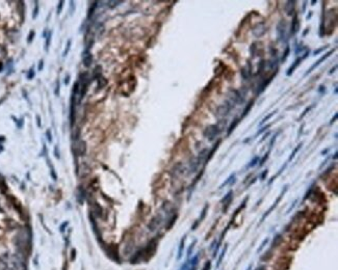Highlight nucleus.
<instances>
[{"instance_id": "nucleus-26", "label": "nucleus", "mask_w": 338, "mask_h": 270, "mask_svg": "<svg viewBox=\"0 0 338 270\" xmlns=\"http://www.w3.org/2000/svg\"><path fill=\"white\" fill-rule=\"evenodd\" d=\"M70 46H71V41H68L67 47H66V50H65V52H64V56H66V55L68 54V52H69V50H70Z\"/></svg>"}, {"instance_id": "nucleus-14", "label": "nucleus", "mask_w": 338, "mask_h": 270, "mask_svg": "<svg viewBox=\"0 0 338 270\" xmlns=\"http://www.w3.org/2000/svg\"><path fill=\"white\" fill-rule=\"evenodd\" d=\"M97 81H98V86H99V88H103L107 83V81L105 80V78L103 76H101L100 78H98Z\"/></svg>"}, {"instance_id": "nucleus-20", "label": "nucleus", "mask_w": 338, "mask_h": 270, "mask_svg": "<svg viewBox=\"0 0 338 270\" xmlns=\"http://www.w3.org/2000/svg\"><path fill=\"white\" fill-rule=\"evenodd\" d=\"M96 6H97V2H94V3H93V5H92V6H90V12H88V18H90V17H92V15L94 14V10H95Z\"/></svg>"}, {"instance_id": "nucleus-13", "label": "nucleus", "mask_w": 338, "mask_h": 270, "mask_svg": "<svg viewBox=\"0 0 338 270\" xmlns=\"http://www.w3.org/2000/svg\"><path fill=\"white\" fill-rule=\"evenodd\" d=\"M238 123H239V119H235V120H234L233 123L231 124V126H230V127H229V129H228V136L231 134L232 132H233V130L236 128V126L238 125Z\"/></svg>"}, {"instance_id": "nucleus-16", "label": "nucleus", "mask_w": 338, "mask_h": 270, "mask_svg": "<svg viewBox=\"0 0 338 270\" xmlns=\"http://www.w3.org/2000/svg\"><path fill=\"white\" fill-rule=\"evenodd\" d=\"M276 112H277V110H275V111H273V112H271V113H269V114H267V115L265 116L264 119L262 120V121H261V122H260V123H259V126H262V125H263V124H264V123H266V122H267V120H269V119H271V116H273V115H275V114H276Z\"/></svg>"}, {"instance_id": "nucleus-42", "label": "nucleus", "mask_w": 338, "mask_h": 270, "mask_svg": "<svg viewBox=\"0 0 338 270\" xmlns=\"http://www.w3.org/2000/svg\"><path fill=\"white\" fill-rule=\"evenodd\" d=\"M36 120H38V125L41 126V120H40V116H36Z\"/></svg>"}, {"instance_id": "nucleus-35", "label": "nucleus", "mask_w": 338, "mask_h": 270, "mask_svg": "<svg viewBox=\"0 0 338 270\" xmlns=\"http://www.w3.org/2000/svg\"><path fill=\"white\" fill-rule=\"evenodd\" d=\"M269 153H267V154L265 155V156L261 159V161H260V165H262V164H263V163H264V162H265V160H266L267 157H269Z\"/></svg>"}, {"instance_id": "nucleus-3", "label": "nucleus", "mask_w": 338, "mask_h": 270, "mask_svg": "<svg viewBox=\"0 0 338 270\" xmlns=\"http://www.w3.org/2000/svg\"><path fill=\"white\" fill-rule=\"evenodd\" d=\"M333 52H334V49H333V50H330V51H329L328 53H326V54H325V55H323V56H321L320 58H319V59L317 60L316 62H315V64H312L311 66H310V68H309V70H308V71L306 72V73H305V76H307L308 74H310V73H311V72L313 71V70H314L315 68H317V66H318L319 64H321V62H325V60H326L327 58H328V57H330V56H331V54H332V53H333Z\"/></svg>"}, {"instance_id": "nucleus-33", "label": "nucleus", "mask_w": 338, "mask_h": 270, "mask_svg": "<svg viewBox=\"0 0 338 270\" xmlns=\"http://www.w3.org/2000/svg\"><path fill=\"white\" fill-rule=\"evenodd\" d=\"M62 1H60V4H58V7H57V14H60L62 12Z\"/></svg>"}, {"instance_id": "nucleus-21", "label": "nucleus", "mask_w": 338, "mask_h": 270, "mask_svg": "<svg viewBox=\"0 0 338 270\" xmlns=\"http://www.w3.org/2000/svg\"><path fill=\"white\" fill-rule=\"evenodd\" d=\"M50 42H51V32L48 33V36H47V40H46V47L45 49L48 50V48H49V45H50Z\"/></svg>"}, {"instance_id": "nucleus-23", "label": "nucleus", "mask_w": 338, "mask_h": 270, "mask_svg": "<svg viewBox=\"0 0 338 270\" xmlns=\"http://www.w3.org/2000/svg\"><path fill=\"white\" fill-rule=\"evenodd\" d=\"M312 107H313V105H311V106H309V107H308V108H306V109H305V110H304V112H303V113H302V114H301V116H300V119H299V120H302V119H303V118H304V116H305V115H306V114H307V113H308V112H309V110H310V109H311V108H312Z\"/></svg>"}, {"instance_id": "nucleus-6", "label": "nucleus", "mask_w": 338, "mask_h": 270, "mask_svg": "<svg viewBox=\"0 0 338 270\" xmlns=\"http://www.w3.org/2000/svg\"><path fill=\"white\" fill-rule=\"evenodd\" d=\"M252 32L256 38H260V36H264L265 34V32H266V28H265L264 24L263 23H259L258 25H256V26L253 28Z\"/></svg>"}, {"instance_id": "nucleus-32", "label": "nucleus", "mask_w": 338, "mask_h": 270, "mask_svg": "<svg viewBox=\"0 0 338 270\" xmlns=\"http://www.w3.org/2000/svg\"><path fill=\"white\" fill-rule=\"evenodd\" d=\"M267 241H269V239H267V238H266V239H264V241L262 242L261 246L259 247V249H258V251H261V249L263 248V246H264V245H265V243H267Z\"/></svg>"}, {"instance_id": "nucleus-5", "label": "nucleus", "mask_w": 338, "mask_h": 270, "mask_svg": "<svg viewBox=\"0 0 338 270\" xmlns=\"http://www.w3.org/2000/svg\"><path fill=\"white\" fill-rule=\"evenodd\" d=\"M230 98H231L232 102L235 103V104H241V103L245 102V99H243V95L236 90H231V92H230Z\"/></svg>"}, {"instance_id": "nucleus-15", "label": "nucleus", "mask_w": 338, "mask_h": 270, "mask_svg": "<svg viewBox=\"0 0 338 270\" xmlns=\"http://www.w3.org/2000/svg\"><path fill=\"white\" fill-rule=\"evenodd\" d=\"M265 66H266V62L265 60H261L258 64V74H261L262 72L264 71Z\"/></svg>"}, {"instance_id": "nucleus-25", "label": "nucleus", "mask_w": 338, "mask_h": 270, "mask_svg": "<svg viewBox=\"0 0 338 270\" xmlns=\"http://www.w3.org/2000/svg\"><path fill=\"white\" fill-rule=\"evenodd\" d=\"M232 178H234V175H231V176H230V177H229V178L227 179V181H226V182H224V183H223V184L221 185V186H219V188H223V187H224V186H225V185H227V184H228V183H229V182H230V181L232 180Z\"/></svg>"}, {"instance_id": "nucleus-31", "label": "nucleus", "mask_w": 338, "mask_h": 270, "mask_svg": "<svg viewBox=\"0 0 338 270\" xmlns=\"http://www.w3.org/2000/svg\"><path fill=\"white\" fill-rule=\"evenodd\" d=\"M34 31H31V32H30V34H29L28 41H27V42H28V43H30L31 41H32V38H34Z\"/></svg>"}, {"instance_id": "nucleus-1", "label": "nucleus", "mask_w": 338, "mask_h": 270, "mask_svg": "<svg viewBox=\"0 0 338 270\" xmlns=\"http://www.w3.org/2000/svg\"><path fill=\"white\" fill-rule=\"evenodd\" d=\"M222 131H223V128H222L221 126H219V124L210 125V126H208L207 128L205 129L204 136H205V137H207L208 139L210 140V141H212V140L217 137V135H219V133L222 132Z\"/></svg>"}, {"instance_id": "nucleus-29", "label": "nucleus", "mask_w": 338, "mask_h": 270, "mask_svg": "<svg viewBox=\"0 0 338 270\" xmlns=\"http://www.w3.org/2000/svg\"><path fill=\"white\" fill-rule=\"evenodd\" d=\"M38 10H39V6H38V4H36V7H34V16H32L34 19H36V16H38Z\"/></svg>"}, {"instance_id": "nucleus-36", "label": "nucleus", "mask_w": 338, "mask_h": 270, "mask_svg": "<svg viewBox=\"0 0 338 270\" xmlns=\"http://www.w3.org/2000/svg\"><path fill=\"white\" fill-rule=\"evenodd\" d=\"M55 95L58 96L60 95V83L57 81V85H56V90H55Z\"/></svg>"}, {"instance_id": "nucleus-40", "label": "nucleus", "mask_w": 338, "mask_h": 270, "mask_svg": "<svg viewBox=\"0 0 338 270\" xmlns=\"http://www.w3.org/2000/svg\"><path fill=\"white\" fill-rule=\"evenodd\" d=\"M267 136H269V133H266V134H264V136H263V138H262V139H261V140H260V142H261V141H263V140H264V139H265V138H266V137H267Z\"/></svg>"}, {"instance_id": "nucleus-43", "label": "nucleus", "mask_w": 338, "mask_h": 270, "mask_svg": "<svg viewBox=\"0 0 338 270\" xmlns=\"http://www.w3.org/2000/svg\"><path fill=\"white\" fill-rule=\"evenodd\" d=\"M308 32H309V29H306V30L304 31V33H303V36H306V34H307Z\"/></svg>"}, {"instance_id": "nucleus-11", "label": "nucleus", "mask_w": 338, "mask_h": 270, "mask_svg": "<svg viewBox=\"0 0 338 270\" xmlns=\"http://www.w3.org/2000/svg\"><path fill=\"white\" fill-rule=\"evenodd\" d=\"M295 1H287V3H286L285 5V10L286 13H287L288 16H290V15L293 14V12H295Z\"/></svg>"}, {"instance_id": "nucleus-12", "label": "nucleus", "mask_w": 338, "mask_h": 270, "mask_svg": "<svg viewBox=\"0 0 338 270\" xmlns=\"http://www.w3.org/2000/svg\"><path fill=\"white\" fill-rule=\"evenodd\" d=\"M241 76H243V78L245 79V80H248L249 77L251 76V69L250 70H247L245 68H243L241 71Z\"/></svg>"}, {"instance_id": "nucleus-18", "label": "nucleus", "mask_w": 338, "mask_h": 270, "mask_svg": "<svg viewBox=\"0 0 338 270\" xmlns=\"http://www.w3.org/2000/svg\"><path fill=\"white\" fill-rule=\"evenodd\" d=\"M253 103H254V102H253V101H252V102H251L250 104L247 105V107H245V110H243V116H241V118H243V116H245V115H247V114L249 113V111H250L251 108H252V107H253Z\"/></svg>"}, {"instance_id": "nucleus-17", "label": "nucleus", "mask_w": 338, "mask_h": 270, "mask_svg": "<svg viewBox=\"0 0 338 270\" xmlns=\"http://www.w3.org/2000/svg\"><path fill=\"white\" fill-rule=\"evenodd\" d=\"M301 148H302V143H300V145H299L298 147H297L295 150H293L292 154L290 155V157H289V159H288V161H290V160H292V159L295 158V155H297V153H298V151L301 149Z\"/></svg>"}, {"instance_id": "nucleus-24", "label": "nucleus", "mask_w": 338, "mask_h": 270, "mask_svg": "<svg viewBox=\"0 0 338 270\" xmlns=\"http://www.w3.org/2000/svg\"><path fill=\"white\" fill-rule=\"evenodd\" d=\"M288 55H289V47H286V50H285V53H284V56L282 57V62H285L286 58L288 57Z\"/></svg>"}, {"instance_id": "nucleus-44", "label": "nucleus", "mask_w": 338, "mask_h": 270, "mask_svg": "<svg viewBox=\"0 0 338 270\" xmlns=\"http://www.w3.org/2000/svg\"><path fill=\"white\" fill-rule=\"evenodd\" d=\"M311 3H312V4H311V5H315V3H316V1H312V2H311Z\"/></svg>"}, {"instance_id": "nucleus-7", "label": "nucleus", "mask_w": 338, "mask_h": 270, "mask_svg": "<svg viewBox=\"0 0 338 270\" xmlns=\"http://www.w3.org/2000/svg\"><path fill=\"white\" fill-rule=\"evenodd\" d=\"M299 29H300V21H299L298 15H295L292 18V21H291V27H290V34L293 36L295 33L298 32Z\"/></svg>"}, {"instance_id": "nucleus-8", "label": "nucleus", "mask_w": 338, "mask_h": 270, "mask_svg": "<svg viewBox=\"0 0 338 270\" xmlns=\"http://www.w3.org/2000/svg\"><path fill=\"white\" fill-rule=\"evenodd\" d=\"M92 60H93V56L90 53V51L86 49L83 52V54H82V62H83L84 66L88 68L90 66V64H92Z\"/></svg>"}, {"instance_id": "nucleus-37", "label": "nucleus", "mask_w": 338, "mask_h": 270, "mask_svg": "<svg viewBox=\"0 0 338 270\" xmlns=\"http://www.w3.org/2000/svg\"><path fill=\"white\" fill-rule=\"evenodd\" d=\"M34 71H32V70H30V72H29V74L28 75H27V78L28 79H31L32 78V77H34Z\"/></svg>"}, {"instance_id": "nucleus-34", "label": "nucleus", "mask_w": 338, "mask_h": 270, "mask_svg": "<svg viewBox=\"0 0 338 270\" xmlns=\"http://www.w3.org/2000/svg\"><path fill=\"white\" fill-rule=\"evenodd\" d=\"M43 66H44V62L43 60H41L40 64H39V66H38L39 71H42V70H43Z\"/></svg>"}, {"instance_id": "nucleus-28", "label": "nucleus", "mask_w": 338, "mask_h": 270, "mask_svg": "<svg viewBox=\"0 0 338 270\" xmlns=\"http://www.w3.org/2000/svg\"><path fill=\"white\" fill-rule=\"evenodd\" d=\"M46 134H47V136H48V140H49V142L52 141V135H51V131L50 130H47Z\"/></svg>"}, {"instance_id": "nucleus-39", "label": "nucleus", "mask_w": 338, "mask_h": 270, "mask_svg": "<svg viewBox=\"0 0 338 270\" xmlns=\"http://www.w3.org/2000/svg\"><path fill=\"white\" fill-rule=\"evenodd\" d=\"M266 175H267V171H264V173H262V177H261V180H264V177H265V176H266Z\"/></svg>"}, {"instance_id": "nucleus-4", "label": "nucleus", "mask_w": 338, "mask_h": 270, "mask_svg": "<svg viewBox=\"0 0 338 270\" xmlns=\"http://www.w3.org/2000/svg\"><path fill=\"white\" fill-rule=\"evenodd\" d=\"M286 29H285V22L281 21L280 23L277 25V34H278V38L279 41L281 42H285L286 40Z\"/></svg>"}, {"instance_id": "nucleus-19", "label": "nucleus", "mask_w": 338, "mask_h": 270, "mask_svg": "<svg viewBox=\"0 0 338 270\" xmlns=\"http://www.w3.org/2000/svg\"><path fill=\"white\" fill-rule=\"evenodd\" d=\"M271 124H269V125H266V126H263V127H262V128L260 129V130L258 131V132L256 133V134H255V136H258V135H260V134H261V133H263V132H264V131H266L267 129H269V127H271Z\"/></svg>"}, {"instance_id": "nucleus-22", "label": "nucleus", "mask_w": 338, "mask_h": 270, "mask_svg": "<svg viewBox=\"0 0 338 270\" xmlns=\"http://www.w3.org/2000/svg\"><path fill=\"white\" fill-rule=\"evenodd\" d=\"M259 161V157H255L254 159H253L252 161H251V163L249 164V167H253V166L254 165H256V164H257V162Z\"/></svg>"}, {"instance_id": "nucleus-30", "label": "nucleus", "mask_w": 338, "mask_h": 270, "mask_svg": "<svg viewBox=\"0 0 338 270\" xmlns=\"http://www.w3.org/2000/svg\"><path fill=\"white\" fill-rule=\"evenodd\" d=\"M5 268H6V264L3 261H0V270H5Z\"/></svg>"}, {"instance_id": "nucleus-38", "label": "nucleus", "mask_w": 338, "mask_h": 270, "mask_svg": "<svg viewBox=\"0 0 338 270\" xmlns=\"http://www.w3.org/2000/svg\"><path fill=\"white\" fill-rule=\"evenodd\" d=\"M337 119V113H335V115H334V118L331 120V122H330V124H333L334 122H335V120Z\"/></svg>"}, {"instance_id": "nucleus-9", "label": "nucleus", "mask_w": 338, "mask_h": 270, "mask_svg": "<svg viewBox=\"0 0 338 270\" xmlns=\"http://www.w3.org/2000/svg\"><path fill=\"white\" fill-rule=\"evenodd\" d=\"M302 60H303V57H298V58H297V59L293 62V64H291L290 66H289V69L287 70V73H286V75H287V76H291V75H292L293 72H295V70L297 69V68H298V66L301 64Z\"/></svg>"}, {"instance_id": "nucleus-41", "label": "nucleus", "mask_w": 338, "mask_h": 270, "mask_svg": "<svg viewBox=\"0 0 338 270\" xmlns=\"http://www.w3.org/2000/svg\"><path fill=\"white\" fill-rule=\"evenodd\" d=\"M69 79H70V76H67V77H66V84H68V83H69Z\"/></svg>"}, {"instance_id": "nucleus-27", "label": "nucleus", "mask_w": 338, "mask_h": 270, "mask_svg": "<svg viewBox=\"0 0 338 270\" xmlns=\"http://www.w3.org/2000/svg\"><path fill=\"white\" fill-rule=\"evenodd\" d=\"M326 48H327V46H325V47H323V48H319V49L315 50L314 52H313V54H314V55H317V54H318V53H320L321 51H324V50L326 49Z\"/></svg>"}, {"instance_id": "nucleus-10", "label": "nucleus", "mask_w": 338, "mask_h": 270, "mask_svg": "<svg viewBox=\"0 0 338 270\" xmlns=\"http://www.w3.org/2000/svg\"><path fill=\"white\" fill-rule=\"evenodd\" d=\"M286 190H287V187H285V190H284V191H283V192H282V193H281V195H280V197H279L278 199H277V201H275V203H274V205H273V206H271V208L269 209V211H267V212H266V213L264 214V215L262 216V218H261V221H263V220H264V218L266 217V216L269 215V214L271 213V211L274 210L275 208H276V207H277V205H278V203H279V201H280V199H281V197H283V194H284V193H285V191H286Z\"/></svg>"}, {"instance_id": "nucleus-2", "label": "nucleus", "mask_w": 338, "mask_h": 270, "mask_svg": "<svg viewBox=\"0 0 338 270\" xmlns=\"http://www.w3.org/2000/svg\"><path fill=\"white\" fill-rule=\"evenodd\" d=\"M232 107H233V105H232L231 103H229V102L224 103L223 105H221V106L217 107V114L219 116L227 115V114H229V112H230V110L232 109Z\"/></svg>"}]
</instances>
